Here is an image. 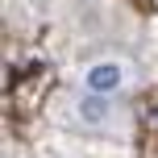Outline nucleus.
Returning a JSON list of instances; mask_svg holds the SVG:
<instances>
[{
  "mask_svg": "<svg viewBox=\"0 0 158 158\" xmlns=\"http://www.w3.org/2000/svg\"><path fill=\"white\" fill-rule=\"evenodd\" d=\"M54 112L75 129H87V133H125L129 117L112 96H96V92H71V96H58Z\"/></svg>",
  "mask_w": 158,
  "mask_h": 158,
  "instance_id": "1",
  "label": "nucleus"
},
{
  "mask_svg": "<svg viewBox=\"0 0 158 158\" xmlns=\"http://www.w3.org/2000/svg\"><path fill=\"white\" fill-rule=\"evenodd\" d=\"M137 83V67L121 54H104V58H92V63L79 67V87L83 92H96V96H125L129 87Z\"/></svg>",
  "mask_w": 158,
  "mask_h": 158,
  "instance_id": "2",
  "label": "nucleus"
},
{
  "mask_svg": "<svg viewBox=\"0 0 158 158\" xmlns=\"http://www.w3.org/2000/svg\"><path fill=\"white\" fill-rule=\"evenodd\" d=\"M150 121H154V125H158V104H150Z\"/></svg>",
  "mask_w": 158,
  "mask_h": 158,
  "instance_id": "3",
  "label": "nucleus"
}]
</instances>
